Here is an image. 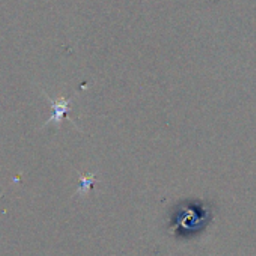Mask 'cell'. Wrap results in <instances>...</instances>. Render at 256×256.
I'll return each mask as SVG.
<instances>
[{
  "instance_id": "obj_1",
  "label": "cell",
  "mask_w": 256,
  "mask_h": 256,
  "mask_svg": "<svg viewBox=\"0 0 256 256\" xmlns=\"http://www.w3.org/2000/svg\"><path fill=\"white\" fill-rule=\"evenodd\" d=\"M42 94H44V96L47 98V101L50 102V106H52V108H53V114H52L50 119L42 125V128H46V126H48V125L60 126L62 120L65 119V116H66L68 112H70L71 100H70V98H60V100L54 101V100H52L46 92H42Z\"/></svg>"
},
{
  "instance_id": "obj_2",
  "label": "cell",
  "mask_w": 256,
  "mask_h": 256,
  "mask_svg": "<svg viewBox=\"0 0 256 256\" xmlns=\"http://www.w3.org/2000/svg\"><path fill=\"white\" fill-rule=\"evenodd\" d=\"M96 181V175H94V174H86V175H82L80 176V187H78V190H77V194L78 196H84L90 188H92V186H94V182Z\"/></svg>"
}]
</instances>
